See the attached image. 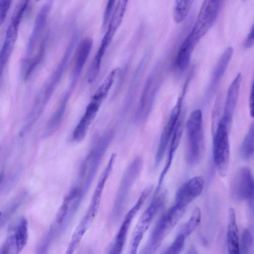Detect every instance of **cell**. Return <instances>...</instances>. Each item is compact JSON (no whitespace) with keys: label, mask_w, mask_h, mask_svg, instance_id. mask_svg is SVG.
<instances>
[{"label":"cell","mask_w":254,"mask_h":254,"mask_svg":"<svg viewBox=\"0 0 254 254\" xmlns=\"http://www.w3.org/2000/svg\"><path fill=\"white\" fill-rule=\"evenodd\" d=\"M228 224L227 231V247L228 254H241L238 229L235 209L228 210Z\"/></svg>","instance_id":"20"},{"label":"cell","mask_w":254,"mask_h":254,"mask_svg":"<svg viewBox=\"0 0 254 254\" xmlns=\"http://www.w3.org/2000/svg\"><path fill=\"white\" fill-rule=\"evenodd\" d=\"M52 1H47L40 8L35 18L34 26L29 37L23 60L30 58L35 46L45 27L48 17L52 6Z\"/></svg>","instance_id":"16"},{"label":"cell","mask_w":254,"mask_h":254,"mask_svg":"<svg viewBox=\"0 0 254 254\" xmlns=\"http://www.w3.org/2000/svg\"><path fill=\"white\" fill-rule=\"evenodd\" d=\"M46 40L47 38H45L43 39L36 54L34 57L30 58L27 60H23V76L25 80H27L29 78L33 71L42 61L45 51Z\"/></svg>","instance_id":"25"},{"label":"cell","mask_w":254,"mask_h":254,"mask_svg":"<svg viewBox=\"0 0 254 254\" xmlns=\"http://www.w3.org/2000/svg\"><path fill=\"white\" fill-rule=\"evenodd\" d=\"M157 67H154L148 76L143 89L135 114V122L137 124L144 122L148 118L158 88L156 81Z\"/></svg>","instance_id":"11"},{"label":"cell","mask_w":254,"mask_h":254,"mask_svg":"<svg viewBox=\"0 0 254 254\" xmlns=\"http://www.w3.org/2000/svg\"><path fill=\"white\" fill-rule=\"evenodd\" d=\"M194 0H176L173 8V17L176 23L184 21L188 15Z\"/></svg>","instance_id":"28"},{"label":"cell","mask_w":254,"mask_h":254,"mask_svg":"<svg viewBox=\"0 0 254 254\" xmlns=\"http://www.w3.org/2000/svg\"><path fill=\"white\" fill-rule=\"evenodd\" d=\"M204 185L201 176L194 177L183 184L176 192L175 204L187 207L202 192Z\"/></svg>","instance_id":"15"},{"label":"cell","mask_w":254,"mask_h":254,"mask_svg":"<svg viewBox=\"0 0 254 254\" xmlns=\"http://www.w3.org/2000/svg\"><path fill=\"white\" fill-rule=\"evenodd\" d=\"M93 40L90 37L83 39L78 45L76 53L70 84L74 86L93 47Z\"/></svg>","instance_id":"19"},{"label":"cell","mask_w":254,"mask_h":254,"mask_svg":"<svg viewBox=\"0 0 254 254\" xmlns=\"http://www.w3.org/2000/svg\"><path fill=\"white\" fill-rule=\"evenodd\" d=\"M2 212L1 211H0V226H1V225L2 223Z\"/></svg>","instance_id":"39"},{"label":"cell","mask_w":254,"mask_h":254,"mask_svg":"<svg viewBox=\"0 0 254 254\" xmlns=\"http://www.w3.org/2000/svg\"><path fill=\"white\" fill-rule=\"evenodd\" d=\"M124 15V11L121 8H116L113 11L107 25L106 33L91 63L93 67L96 68H100L104 55L112 42L116 31L121 24Z\"/></svg>","instance_id":"13"},{"label":"cell","mask_w":254,"mask_h":254,"mask_svg":"<svg viewBox=\"0 0 254 254\" xmlns=\"http://www.w3.org/2000/svg\"><path fill=\"white\" fill-rule=\"evenodd\" d=\"M253 237L248 229H245L242 235L240 247L241 254H250L253 245Z\"/></svg>","instance_id":"31"},{"label":"cell","mask_w":254,"mask_h":254,"mask_svg":"<svg viewBox=\"0 0 254 254\" xmlns=\"http://www.w3.org/2000/svg\"><path fill=\"white\" fill-rule=\"evenodd\" d=\"M201 219L200 209L198 207H195L193 209L190 218L182 226L179 234H182L185 238L188 237L198 227Z\"/></svg>","instance_id":"27"},{"label":"cell","mask_w":254,"mask_h":254,"mask_svg":"<svg viewBox=\"0 0 254 254\" xmlns=\"http://www.w3.org/2000/svg\"><path fill=\"white\" fill-rule=\"evenodd\" d=\"M186 254H198V253L195 248L194 247L191 246L188 250Z\"/></svg>","instance_id":"37"},{"label":"cell","mask_w":254,"mask_h":254,"mask_svg":"<svg viewBox=\"0 0 254 254\" xmlns=\"http://www.w3.org/2000/svg\"><path fill=\"white\" fill-rule=\"evenodd\" d=\"M187 207L174 204L159 219L140 254H155L163 241L185 213Z\"/></svg>","instance_id":"2"},{"label":"cell","mask_w":254,"mask_h":254,"mask_svg":"<svg viewBox=\"0 0 254 254\" xmlns=\"http://www.w3.org/2000/svg\"><path fill=\"white\" fill-rule=\"evenodd\" d=\"M28 238V222L22 217L17 225L13 236L7 241L9 247L13 244L14 247V254H19L26 246Z\"/></svg>","instance_id":"24"},{"label":"cell","mask_w":254,"mask_h":254,"mask_svg":"<svg viewBox=\"0 0 254 254\" xmlns=\"http://www.w3.org/2000/svg\"><path fill=\"white\" fill-rule=\"evenodd\" d=\"M114 134V130L110 129L99 136L81 162L77 182L74 187L84 198L94 180Z\"/></svg>","instance_id":"1"},{"label":"cell","mask_w":254,"mask_h":254,"mask_svg":"<svg viewBox=\"0 0 254 254\" xmlns=\"http://www.w3.org/2000/svg\"><path fill=\"white\" fill-rule=\"evenodd\" d=\"M79 254H93V253L89 249H85L81 251Z\"/></svg>","instance_id":"38"},{"label":"cell","mask_w":254,"mask_h":254,"mask_svg":"<svg viewBox=\"0 0 254 254\" xmlns=\"http://www.w3.org/2000/svg\"><path fill=\"white\" fill-rule=\"evenodd\" d=\"M184 116H181L171 138V143L166 163L160 175L157 187L154 193L159 192L165 175L171 165L174 154L179 146L183 133Z\"/></svg>","instance_id":"18"},{"label":"cell","mask_w":254,"mask_h":254,"mask_svg":"<svg viewBox=\"0 0 254 254\" xmlns=\"http://www.w3.org/2000/svg\"><path fill=\"white\" fill-rule=\"evenodd\" d=\"M103 101L92 96L85 111L74 127L72 134V141L79 142L86 136L89 127L95 118Z\"/></svg>","instance_id":"14"},{"label":"cell","mask_w":254,"mask_h":254,"mask_svg":"<svg viewBox=\"0 0 254 254\" xmlns=\"http://www.w3.org/2000/svg\"><path fill=\"white\" fill-rule=\"evenodd\" d=\"M165 192L154 194L150 203L139 218L133 232L127 254H137L140 243L155 216L163 205Z\"/></svg>","instance_id":"6"},{"label":"cell","mask_w":254,"mask_h":254,"mask_svg":"<svg viewBox=\"0 0 254 254\" xmlns=\"http://www.w3.org/2000/svg\"><path fill=\"white\" fill-rule=\"evenodd\" d=\"M249 108L251 116L254 117V100H253V87L252 86L249 99Z\"/></svg>","instance_id":"36"},{"label":"cell","mask_w":254,"mask_h":254,"mask_svg":"<svg viewBox=\"0 0 254 254\" xmlns=\"http://www.w3.org/2000/svg\"><path fill=\"white\" fill-rule=\"evenodd\" d=\"M18 28V27L10 24L6 29L4 42L0 50V76L2 74L5 65L12 52Z\"/></svg>","instance_id":"21"},{"label":"cell","mask_w":254,"mask_h":254,"mask_svg":"<svg viewBox=\"0 0 254 254\" xmlns=\"http://www.w3.org/2000/svg\"><path fill=\"white\" fill-rule=\"evenodd\" d=\"M242 75L238 73L232 82L227 93L223 117L229 127L238 100Z\"/></svg>","instance_id":"17"},{"label":"cell","mask_w":254,"mask_h":254,"mask_svg":"<svg viewBox=\"0 0 254 254\" xmlns=\"http://www.w3.org/2000/svg\"><path fill=\"white\" fill-rule=\"evenodd\" d=\"M186 160L190 165H194L201 158L204 149L202 115L201 110L193 111L186 124Z\"/></svg>","instance_id":"4"},{"label":"cell","mask_w":254,"mask_h":254,"mask_svg":"<svg viewBox=\"0 0 254 254\" xmlns=\"http://www.w3.org/2000/svg\"><path fill=\"white\" fill-rule=\"evenodd\" d=\"M77 34L73 35L67 46L66 49L62 59L53 72L50 77L45 83L43 89L39 92L35 100L41 104L43 106L48 102L53 94L56 87L59 82L66 66L72 49L74 47L77 40Z\"/></svg>","instance_id":"12"},{"label":"cell","mask_w":254,"mask_h":254,"mask_svg":"<svg viewBox=\"0 0 254 254\" xmlns=\"http://www.w3.org/2000/svg\"><path fill=\"white\" fill-rule=\"evenodd\" d=\"M115 0H109L108 1L107 4L105 7L103 19V28L105 29L109 22L111 17L114 10L115 6Z\"/></svg>","instance_id":"33"},{"label":"cell","mask_w":254,"mask_h":254,"mask_svg":"<svg viewBox=\"0 0 254 254\" xmlns=\"http://www.w3.org/2000/svg\"><path fill=\"white\" fill-rule=\"evenodd\" d=\"M254 152V124L253 123L246 135L241 147V154L245 160L251 159Z\"/></svg>","instance_id":"29"},{"label":"cell","mask_w":254,"mask_h":254,"mask_svg":"<svg viewBox=\"0 0 254 254\" xmlns=\"http://www.w3.org/2000/svg\"><path fill=\"white\" fill-rule=\"evenodd\" d=\"M2 177V176L0 175V182H1V181Z\"/></svg>","instance_id":"40"},{"label":"cell","mask_w":254,"mask_h":254,"mask_svg":"<svg viewBox=\"0 0 254 254\" xmlns=\"http://www.w3.org/2000/svg\"><path fill=\"white\" fill-rule=\"evenodd\" d=\"M152 190V187L145 188L134 205L126 214L122 224L112 242L108 254H122L131 222Z\"/></svg>","instance_id":"7"},{"label":"cell","mask_w":254,"mask_h":254,"mask_svg":"<svg viewBox=\"0 0 254 254\" xmlns=\"http://www.w3.org/2000/svg\"><path fill=\"white\" fill-rule=\"evenodd\" d=\"M233 48L229 46L223 52L213 71L210 83L207 88L208 94L212 93L222 78L232 57Z\"/></svg>","instance_id":"22"},{"label":"cell","mask_w":254,"mask_h":254,"mask_svg":"<svg viewBox=\"0 0 254 254\" xmlns=\"http://www.w3.org/2000/svg\"><path fill=\"white\" fill-rule=\"evenodd\" d=\"M254 43V25H253L245 40L244 43L245 47L246 48H251L253 46Z\"/></svg>","instance_id":"35"},{"label":"cell","mask_w":254,"mask_h":254,"mask_svg":"<svg viewBox=\"0 0 254 254\" xmlns=\"http://www.w3.org/2000/svg\"><path fill=\"white\" fill-rule=\"evenodd\" d=\"M186 238L179 234L172 244L163 254H180L183 249Z\"/></svg>","instance_id":"32"},{"label":"cell","mask_w":254,"mask_h":254,"mask_svg":"<svg viewBox=\"0 0 254 254\" xmlns=\"http://www.w3.org/2000/svg\"><path fill=\"white\" fill-rule=\"evenodd\" d=\"M188 83V82L187 81L185 83L183 91L178 98L175 106L173 108L168 121L161 133L155 156V165L156 166L159 165L164 156L167 145L181 116L182 103L185 95Z\"/></svg>","instance_id":"10"},{"label":"cell","mask_w":254,"mask_h":254,"mask_svg":"<svg viewBox=\"0 0 254 254\" xmlns=\"http://www.w3.org/2000/svg\"><path fill=\"white\" fill-rule=\"evenodd\" d=\"M197 43L188 35L181 44L176 57V64L180 71H185L188 67L191 54Z\"/></svg>","instance_id":"23"},{"label":"cell","mask_w":254,"mask_h":254,"mask_svg":"<svg viewBox=\"0 0 254 254\" xmlns=\"http://www.w3.org/2000/svg\"><path fill=\"white\" fill-rule=\"evenodd\" d=\"M68 98L69 96L65 95L61 100L58 108L48 122L46 128L47 132L54 131L61 124Z\"/></svg>","instance_id":"26"},{"label":"cell","mask_w":254,"mask_h":254,"mask_svg":"<svg viewBox=\"0 0 254 254\" xmlns=\"http://www.w3.org/2000/svg\"><path fill=\"white\" fill-rule=\"evenodd\" d=\"M11 3V0H0V27L5 20Z\"/></svg>","instance_id":"34"},{"label":"cell","mask_w":254,"mask_h":254,"mask_svg":"<svg viewBox=\"0 0 254 254\" xmlns=\"http://www.w3.org/2000/svg\"><path fill=\"white\" fill-rule=\"evenodd\" d=\"M232 197L237 201L254 200V179L248 167H241L235 172L230 187Z\"/></svg>","instance_id":"9"},{"label":"cell","mask_w":254,"mask_h":254,"mask_svg":"<svg viewBox=\"0 0 254 254\" xmlns=\"http://www.w3.org/2000/svg\"><path fill=\"white\" fill-rule=\"evenodd\" d=\"M28 4V0H21L19 1L14 8L10 24L19 27Z\"/></svg>","instance_id":"30"},{"label":"cell","mask_w":254,"mask_h":254,"mask_svg":"<svg viewBox=\"0 0 254 254\" xmlns=\"http://www.w3.org/2000/svg\"><path fill=\"white\" fill-rule=\"evenodd\" d=\"M229 127L223 117L212 132L213 157L220 176L224 177L228 173L230 159Z\"/></svg>","instance_id":"5"},{"label":"cell","mask_w":254,"mask_h":254,"mask_svg":"<svg viewBox=\"0 0 254 254\" xmlns=\"http://www.w3.org/2000/svg\"><path fill=\"white\" fill-rule=\"evenodd\" d=\"M143 167L141 156L136 157L126 168L118 189L110 215L112 223L117 222L125 208L129 192Z\"/></svg>","instance_id":"3"},{"label":"cell","mask_w":254,"mask_h":254,"mask_svg":"<svg viewBox=\"0 0 254 254\" xmlns=\"http://www.w3.org/2000/svg\"><path fill=\"white\" fill-rule=\"evenodd\" d=\"M222 1L204 0L200 9L196 21L189 35L196 42L204 36L215 21Z\"/></svg>","instance_id":"8"}]
</instances>
